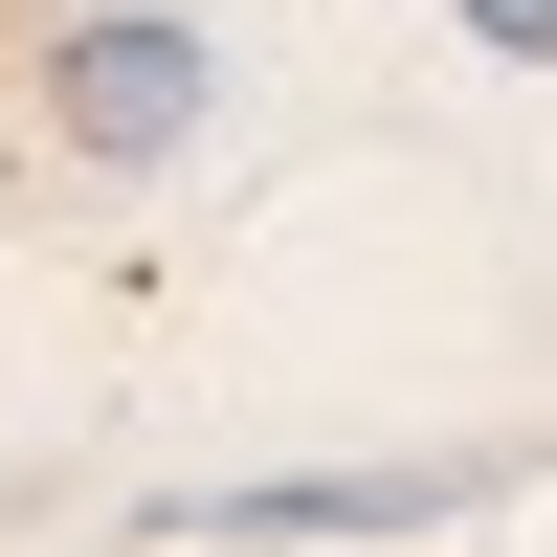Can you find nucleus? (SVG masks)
<instances>
[{"mask_svg": "<svg viewBox=\"0 0 557 557\" xmlns=\"http://www.w3.org/2000/svg\"><path fill=\"white\" fill-rule=\"evenodd\" d=\"M23 89H45V134H67L89 178H157V157H201V112H223V45L178 23V0H67V23L23 45Z\"/></svg>", "mask_w": 557, "mask_h": 557, "instance_id": "1", "label": "nucleus"}, {"mask_svg": "<svg viewBox=\"0 0 557 557\" xmlns=\"http://www.w3.org/2000/svg\"><path fill=\"white\" fill-rule=\"evenodd\" d=\"M535 446H424V469H268V491H178L157 535H424V513H491Z\"/></svg>", "mask_w": 557, "mask_h": 557, "instance_id": "2", "label": "nucleus"}, {"mask_svg": "<svg viewBox=\"0 0 557 557\" xmlns=\"http://www.w3.org/2000/svg\"><path fill=\"white\" fill-rule=\"evenodd\" d=\"M469 45H513V67H557V0H446Z\"/></svg>", "mask_w": 557, "mask_h": 557, "instance_id": "3", "label": "nucleus"}, {"mask_svg": "<svg viewBox=\"0 0 557 557\" xmlns=\"http://www.w3.org/2000/svg\"><path fill=\"white\" fill-rule=\"evenodd\" d=\"M0 178H23V134H0Z\"/></svg>", "mask_w": 557, "mask_h": 557, "instance_id": "4", "label": "nucleus"}]
</instances>
